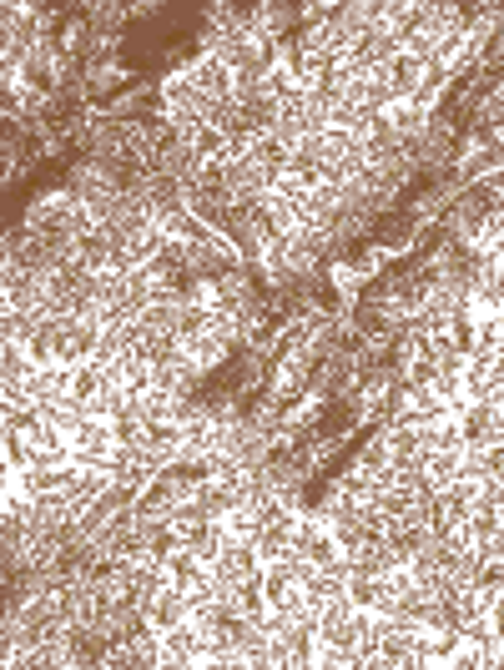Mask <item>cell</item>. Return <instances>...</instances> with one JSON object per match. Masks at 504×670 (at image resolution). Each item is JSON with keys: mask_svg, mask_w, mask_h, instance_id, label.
<instances>
[{"mask_svg": "<svg viewBox=\"0 0 504 670\" xmlns=\"http://www.w3.org/2000/svg\"><path fill=\"white\" fill-rule=\"evenodd\" d=\"M202 645H207V635L197 630V620H182V625L162 630V650H167L162 670H192L202 660Z\"/></svg>", "mask_w": 504, "mask_h": 670, "instance_id": "2", "label": "cell"}, {"mask_svg": "<svg viewBox=\"0 0 504 670\" xmlns=\"http://www.w3.org/2000/svg\"><path fill=\"white\" fill-rule=\"evenodd\" d=\"M459 454H464V449H434V454H429V479H434V489H444V484L459 479Z\"/></svg>", "mask_w": 504, "mask_h": 670, "instance_id": "7", "label": "cell"}, {"mask_svg": "<svg viewBox=\"0 0 504 670\" xmlns=\"http://www.w3.org/2000/svg\"><path fill=\"white\" fill-rule=\"evenodd\" d=\"M66 393H71V368H66V363L36 368L31 383H26V398H31V404H51V398H66Z\"/></svg>", "mask_w": 504, "mask_h": 670, "instance_id": "4", "label": "cell"}, {"mask_svg": "<svg viewBox=\"0 0 504 670\" xmlns=\"http://www.w3.org/2000/svg\"><path fill=\"white\" fill-rule=\"evenodd\" d=\"M434 449H464V434H459V419H444L434 429Z\"/></svg>", "mask_w": 504, "mask_h": 670, "instance_id": "8", "label": "cell"}, {"mask_svg": "<svg viewBox=\"0 0 504 670\" xmlns=\"http://www.w3.org/2000/svg\"><path fill=\"white\" fill-rule=\"evenodd\" d=\"M182 71L197 81V91H202L207 101H237V76H232L217 56H202V51H197V61L182 66Z\"/></svg>", "mask_w": 504, "mask_h": 670, "instance_id": "3", "label": "cell"}, {"mask_svg": "<svg viewBox=\"0 0 504 670\" xmlns=\"http://www.w3.org/2000/svg\"><path fill=\"white\" fill-rule=\"evenodd\" d=\"M424 222L414 212H389L384 222H373V247L384 252V257H409L414 242H419Z\"/></svg>", "mask_w": 504, "mask_h": 670, "instance_id": "1", "label": "cell"}, {"mask_svg": "<svg viewBox=\"0 0 504 670\" xmlns=\"http://www.w3.org/2000/svg\"><path fill=\"white\" fill-rule=\"evenodd\" d=\"M348 600H353L358 610H378V600H384V575L353 570V575H348Z\"/></svg>", "mask_w": 504, "mask_h": 670, "instance_id": "5", "label": "cell"}, {"mask_svg": "<svg viewBox=\"0 0 504 670\" xmlns=\"http://www.w3.org/2000/svg\"><path fill=\"white\" fill-rule=\"evenodd\" d=\"M106 388V363H96V358H86V363H76L71 368V393L76 398H86V404H91V398Z\"/></svg>", "mask_w": 504, "mask_h": 670, "instance_id": "6", "label": "cell"}]
</instances>
